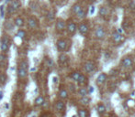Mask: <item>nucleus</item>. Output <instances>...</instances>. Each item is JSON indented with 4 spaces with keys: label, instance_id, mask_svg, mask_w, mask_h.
I'll use <instances>...</instances> for the list:
<instances>
[{
    "label": "nucleus",
    "instance_id": "7",
    "mask_svg": "<svg viewBox=\"0 0 135 117\" xmlns=\"http://www.w3.org/2000/svg\"><path fill=\"white\" fill-rule=\"evenodd\" d=\"M67 47V42L64 39H60L57 41V48L60 51H64L66 49Z\"/></svg>",
    "mask_w": 135,
    "mask_h": 117
},
{
    "label": "nucleus",
    "instance_id": "13",
    "mask_svg": "<svg viewBox=\"0 0 135 117\" xmlns=\"http://www.w3.org/2000/svg\"><path fill=\"white\" fill-rule=\"evenodd\" d=\"M83 9V7H81V5H79V4H75V5L73 6V7H72V11L74 13V14H77V13H79L81 10Z\"/></svg>",
    "mask_w": 135,
    "mask_h": 117
},
{
    "label": "nucleus",
    "instance_id": "34",
    "mask_svg": "<svg viewBox=\"0 0 135 117\" xmlns=\"http://www.w3.org/2000/svg\"><path fill=\"white\" fill-rule=\"evenodd\" d=\"M47 63H48V65L50 66V67H52V61L50 60V58H47Z\"/></svg>",
    "mask_w": 135,
    "mask_h": 117
},
{
    "label": "nucleus",
    "instance_id": "35",
    "mask_svg": "<svg viewBox=\"0 0 135 117\" xmlns=\"http://www.w3.org/2000/svg\"><path fill=\"white\" fill-rule=\"evenodd\" d=\"M89 93H93L94 92V88L93 87H89V89H88V91H87Z\"/></svg>",
    "mask_w": 135,
    "mask_h": 117
},
{
    "label": "nucleus",
    "instance_id": "19",
    "mask_svg": "<svg viewBox=\"0 0 135 117\" xmlns=\"http://www.w3.org/2000/svg\"><path fill=\"white\" fill-rule=\"evenodd\" d=\"M98 112H99L100 114L104 113V112H106V107L104 106V104H102V103H98Z\"/></svg>",
    "mask_w": 135,
    "mask_h": 117
},
{
    "label": "nucleus",
    "instance_id": "25",
    "mask_svg": "<svg viewBox=\"0 0 135 117\" xmlns=\"http://www.w3.org/2000/svg\"><path fill=\"white\" fill-rule=\"evenodd\" d=\"M78 93H79V94L81 95L82 97H84V96H86V95H87L88 92H87V90H86V88H81V89L78 91Z\"/></svg>",
    "mask_w": 135,
    "mask_h": 117
},
{
    "label": "nucleus",
    "instance_id": "20",
    "mask_svg": "<svg viewBox=\"0 0 135 117\" xmlns=\"http://www.w3.org/2000/svg\"><path fill=\"white\" fill-rule=\"evenodd\" d=\"M99 15L102 16V17H105L106 15H108V9H107V7H101L99 8Z\"/></svg>",
    "mask_w": 135,
    "mask_h": 117
},
{
    "label": "nucleus",
    "instance_id": "33",
    "mask_svg": "<svg viewBox=\"0 0 135 117\" xmlns=\"http://www.w3.org/2000/svg\"><path fill=\"white\" fill-rule=\"evenodd\" d=\"M6 27H9V29H12L13 28V26L11 25V23H9V22H8V23H6Z\"/></svg>",
    "mask_w": 135,
    "mask_h": 117
},
{
    "label": "nucleus",
    "instance_id": "30",
    "mask_svg": "<svg viewBox=\"0 0 135 117\" xmlns=\"http://www.w3.org/2000/svg\"><path fill=\"white\" fill-rule=\"evenodd\" d=\"M47 17H48V19L49 20H52L54 17V14L52 11H50L49 13H48V15H47Z\"/></svg>",
    "mask_w": 135,
    "mask_h": 117
},
{
    "label": "nucleus",
    "instance_id": "28",
    "mask_svg": "<svg viewBox=\"0 0 135 117\" xmlns=\"http://www.w3.org/2000/svg\"><path fill=\"white\" fill-rule=\"evenodd\" d=\"M89 102H90V99H89L87 96H84V97H82V99H81L82 103H84V104H87Z\"/></svg>",
    "mask_w": 135,
    "mask_h": 117
},
{
    "label": "nucleus",
    "instance_id": "2",
    "mask_svg": "<svg viewBox=\"0 0 135 117\" xmlns=\"http://www.w3.org/2000/svg\"><path fill=\"white\" fill-rule=\"evenodd\" d=\"M79 32H80V34L83 35V36H86L87 35L89 31V28H88V26L86 24V23H81V24L79 25Z\"/></svg>",
    "mask_w": 135,
    "mask_h": 117
},
{
    "label": "nucleus",
    "instance_id": "22",
    "mask_svg": "<svg viewBox=\"0 0 135 117\" xmlns=\"http://www.w3.org/2000/svg\"><path fill=\"white\" fill-rule=\"evenodd\" d=\"M76 16H77V17H78V18H80V19H83V18H85V17H86V11H85V10L82 9L80 12L76 14Z\"/></svg>",
    "mask_w": 135,
    "mask_h": 117
},
{
    "label": "nucleus",
    "instance_id": "6",
    "mask_svg": "<svg viewBox=\"0 0 135 117\" xmlns=\"http://www.w3.org/2000/svg\"><path fill=\"white\" fill-rule=\"evenodd\" d=\"M112 38H113V41L115 42V43H120V42L124 41V39L125 38L122 36L121 34H119V33H113L112 35Z\"/></svg>",
    "mask_w": 135,
    "mask_h": 117
},
{
    "label": "nucleus",
    "instance_id": "37",
    "mask_svg": "<svg viewBox=\"0 0 135 117\" xmlns=\"http://www.w3.org/2000/svg\"><path fill=\"white\" fill-rule=\"evenodd\" d=\"M123 32V30L121 28H118V30H117V33H119V34H121Z\"/></svg>",
    "mask_w": 135,
    "mask_h": 117
},
{
    "label": "nucleus",
    "instance_id": "29",
    "mask_svg": "<svg viewBox=\"0 0 135 117\" xmlns=\"http://www.w3.org/2000/svg\"><path fill=\"white\" fill-rule=\"evenodd\" d=\"M7 80V77L5 74H0V84H4Z\"/></svg>",
    "mask_w": 135,
    "mask_h": 117
},
{
    "label": "nucleus",
    "instance_id": "12",
    "mask_svg": "<svg viewBox=\"0 0 135 117\" xmlns=\"http://www.w3.org/2000/svg\"><path fill=\"white\" fill-rule=\"evenodd\" d=\"M67 61H68V57L66 55H64V54H62L60 55L59 57V63L61 65H65L67 63Z\"/></svg>",
    "mask_w": 135,
    "mask_h": 117
},
{
    "label": "nucleus",
    "instance_id": "40",
    "mask_svg": "<svg viewBox=\"0 0 135 117\" xmlns=\"http://www.w3.org/2000/svg\"><path fill=\"white\" fill-rule=\"evenodd\" d=\"M111 117H117V116H115V115H114V116H111Z\"/></svg>",
    "mask_w": 135,
    "mask_h": 117
},
{
    "label": "nucleus",
    "instance_id": "15",
    "mask_svg": "<svg viewBox=\"0 0 135 117\" xmlns=\"http://www.w3.org/2000/svg\"><path fill=\"white\" fill-rule=\"evenodd\" d=\"M64 103L63 102H61V101H58V102H56V104H55V108H56L58 111H63V110H64Z\"/></svg>",
    "mask_w": 135,
    "mask_h": 117
},
{
    "label": "nucleus",
    "instance_id": "42",
    "mask_svg": "<svg viewBox=\"0 0 135 117\" xmlns=\"http://www.w3.org/2000/svg\"><path fill=\"white\" fill-rule=\"evenodd\" d=\"M73 117H76V116H73Z\"/></svg>",
    "mask_w": 135,
    "mask_h": 117
},
{
    "label": "nucleus",
    "instance_id": "11",
    "mask_svg": "<svg viewBox=\"0 0 135 117\" xmlns=\"http://www.w3.org/2000/svg\"><path fill=\"white\" fill-rule=\"evenodd\" d=\"M28 25H29V27H30L34 28V27H37V25H38L37 19H36L35 17H30V18H29V20H28Z\"/></svg>",
    "mask_w": 135,
    "mask_h": 117
},
{
    "label": "nucleus",
    "instance_id": "8",
    "mask_svg": "<svg viewBox=\"0 0 135 117\" xmlns=\"http://www.w3.org/2000/svg\"><path fill=\"white\" fill-rule=\"evenodd\" d=\"M65 27V21L62 18H58L56 21V29L58 31H62L64 30Z\"/></svg>",
    "mask_w": 135,
    "mask_h": 117
},
{
    "label": "nucleus",
    "instance_id": "18",
    "mask_svg": "<svg viewBox=\"0 0 135 117\" xmlns=\"http://www.w3.org/2000/svg\"><path fill=\"white\" fill-rule=\"evenodd\" d=\"M59 96L62 98V99H66L67 96H68L67 91H66V90H64V89H62V90L60 91V93H59Z\"/></svg>",
    "mask_w": 135,
    "mask_h": 117
},
{
    "label": "nucleus",
    "instance_id": "17",
    "mask_svg": "<svg viewBox=\"0 0 135 117\" xmlns=\"http://www.w3.org/2000/svg\"><path fill=\"white\" fill-rule=\"evenodd\" d=\"M77 82H78V84L79 85H84L85 83L86 82V76L85 75H83V74H81L80 75V77H79V79H78V80H77Z\"/></svg>",
    "mask_w": 135,
    "mask_h": 117
},
{
    "label": "nucleus",
    "instance_id": "41",
    "mask_svg": "<svg viewBox=\"0 0 135 117\" xmlns=\"http://www.w3.org/2000/svg\"><path fill=\"white\" fill-rule=\"evenodd\" d=\"M32 117H36V116H32Z\"/></svg>",
    "mask_w": 135,
    "mask_h": 117
},
{
    "label": "nucleus",
    "instance_id": "31",
    "mask_svg": "<svg viewBox=\"0 0 135 117\" xmlns=\"http://www.w3.org/2000/svg\"><path fill=\"white\" fill-rule=\"evenodd\" d=\"M21 68H22V69H25V70H27V68H28V63L26 62V61H24V62H22V63H21Z\"/></svg>",
    "mask_w": 135,
    "mask_h": 117
},
{
    "label": "nucleus",
    "instance_id": "9",
    "mask_svg": "<svg viewBox=\"0 0 135 117\" xmlns=\"http://www.w3.org/2000/svg\"><path fill=\"white\" fill-rule=\"evenodd\" d=\"M84 68H85V71L86 72H92V71L95 70V64L93 62H91V61H88V62H86L84 66Z\"/></svg>",
    "mask_w": 135,
    "mask_h": 117
},
{
    "label": "nucleus",
    "instance_id": "23",
    "mask_svg": "<svg viewBox=\"0 0 135 117\" xmlns=\"http://www.w3.org/2000/svg\"><path fill=\"white\" fill-rule=\"evenodd\" d=\"M9 48V44L8 43H5V42H1V46H0V49L2 51H7Z\"/></svg>",
    "mask_w": 135,
    "mask_h": 117
},
{
    "label": "nucleus",
    "instance_id": "4",
    "mask_svg": "<svg viewBox=\"0 0 135 117\" xmlns=\"http://www.w3.org/2000/svg\"><path fill=\"white\" fill-rule=\"evenodd\" d=\"M67 31L69 32V34H74L76 31V25L74 22L73 21H69L67 23Z\"/></svg>",
    "mask_w": 135,
    "mask_h": 117
},
{
    "label": "nucleus",
    "instance_id": "32",
    "mask_svg": "<svg viewBox=\"0 0 135 117\" xmlns=\"http://www.w3.org/2000/svg\"><path fill=\"white\" fill-rule=\"evenodd\" d=\"M4 13H5V12H4V7L2 6V7H0V14H1L0 16H1V17H4Z\"/></svg>",
    "mask_w": 135,
    "mask_h": 117
},
{
    "label": "nucleus",
    "instance_id": "26",
    "mask_svg": "<svg viewBox=\"0 0 135 117\" xmlns=\"http://www.w3.org/2000/svg\"><path fill=\"white\" fill-rule=\"evenodd\" d=\"M78 115L79 117H87V112H86V110L80 109L78 111Z\"/></svg>",
    "mask_w": 135,
    "mask_h": 117
},
{
    "label": "nucleus",
    "instance_id": "36",
    "mask_svg": "<svg viewBox=\"0 0 135 117\" xmlns=\"http://www.w3.org/2000/svg\"><path fill=\"white\" fill-rule=\"evenodd\" d=\"M95 12V7H91V9H90V14H93Z\"/></svg>",
    "mask_w": 135,
    "mask_h": 117
},
{
    "label": "nucleus",
    "instance_id": "24",
    "mask_svg": "<svg viewBox=\"0 0 135 117\" xmlns=\"http://www.w3.org/2000/svg\"><path fill=\"white\" fill-rule=\"evenodd\" d=\"M43 102H44V99H43V97L40 96V97H38L37 99H36V101H35V104L39 106V105H42Z\"/></svg>",
    "mask_w": 135,
    "mask_h": 117
},
{
    "label": "nucleus",
    "instance_id": "16",
    "mask_svg": "<svg viewBox=\"0 0 135 117\" xmlns=\"http://www.w3.org/2000/svg\"><path fill=\"white\" fill-rule=\"evenodd\" d=\"M15 25L17 26V27H21V26H23V25H24V19L20 17H17V18L15 19Z\"/></svg>",
    "mask_w": 135,
    "mask_h": 117
},
{
    "label": "nucleus",
    "instance_id": "27",
    "mask_svg": "<svg viewBox=\"0 0 135 117\" xmlns=\"http://www.w3.org/2000/svg\"><path fill=\"white\" fill-rule=\"evenodd\" d=\"M17 36L21 38V39H24L25 36H26V32H25L24 30H22V29H20V30H18V32H17Z\"/></svg>",
    "mask_w": 135,
    "mask_h": 117
},
{
    "label": "nucleus",
    "instance_id": "14",
    "mask_svg": "<svg viewBox=\"0 0 135 117\" xmlns=\"http://www.w3.org/2000/svg\"><path fill=\"white\" fill-rule=\"evenodd\" d=\"M17 73H18V77H20V78H25V77L27 76V71H26L25 69H22V68L18 69Z\"/></svg>",
    "mask_w": 135,
    "mask_h": 117
},
{
    "label": "nucleus",
    "instance_id": "3",
    "mask_svg": "<svg viewBox=\"0 0 135 117\" xmlns=\"http://www.w3.org/2000/svg\"><path fill=\"white\" fill-rule=\"evenodd\" d=\"M132 63H133L132 58H130V57H126V58H124L121 61V65L124 68H130V67L132 66Z\"/></svg>",
    "mask_w": 135,
    "mask_h": 117
},
{
    "label": "nucleus",
    "instance_id": "5",
    "mask_svg": "<svg viewBox=\"0 0 135 117\" xmlns=\"http://www.w3.org/2000/svg\"><path fill=\"white\" fill-rule=\"evenodd\" d=\"M105 29L104 27H98L96 30V33H95V36H96L97 39H104V37H105Z\"/></svg>",
    "mask_w": 135,
    "mask_h": 117
},
{
    "label": "nucleus",
    "instance_id": "10",
    "mask_svg": "<svg viewBox=\"0 0 135 117\" xmlns=\"http://www.w3.org/2000/svg\"><path fill=\"white\" fill-rule=\"evenodd\" d=\"M106 80H107V74L106 73H101L97 79V83L98 85H102V84H104L106 82Z\"/></svg>",
    "mask_w": 135,
    "mask_h": 117
},
{
    "label": "nucleus",
    "instance_id": "21",
    "mask_svg": "<svg viewBox=\"0 0 135 117\" xmlns=\"http://www.w3.org/2000/svg\"><path fill=\"white\" fill-rule=\"evenodd\" d=\"M80 75H81V73L78 72V71H75V72H73L71 74V78L73 79L74 80H75V81H77L79 79V77H80Z\"/></svg>",
    "mask_w": 135,
    "mask_h": 117
},
{
    "label": "nucleus",
    "instance_id": "1",
    "mask_svg": "<svg viewBox=\"0 0 135 117\" xmlns=\"http://www.w3.org/2000/svg\"><path fill=\"white\" fill-rule=\"evenodd\" d=\"M20 6H21V4H20V0H11L10 5L8 6V12L9 13L15 12L16 10H17L20 8Z\"/></svg>",
    "mask_w": 135,
    "mask_h": 117
},
{
    "label": "nucleus",
    "instance_id": "38",
    "mask_svg": "<svg viewBox=\"0 0 135 117\" xmlns=\"http://www.w3.org/2000/svg\"><path fill=\"white\" fill-rule=\"evenodd\" d=\"M2 98H3V93L2 92H0V100H1Z\"/></svg>",
    "mask_w": 135,
    "mask_h": 117
},
{
    "label": "nucleus",
    "instance_id": "39",
    "mask_svg": "<svg viewBox=\"0 0 135 117\" xmlns=\"http://www.w3.org/2000/svg\"><path fill=\"white\" fill-rule=\"evenodd\" d=\"M6 2H9V1H11V0H5Z\"/></svg>",
    "mask_w": 135,
    "mask_h": 117
}]
</instances>
